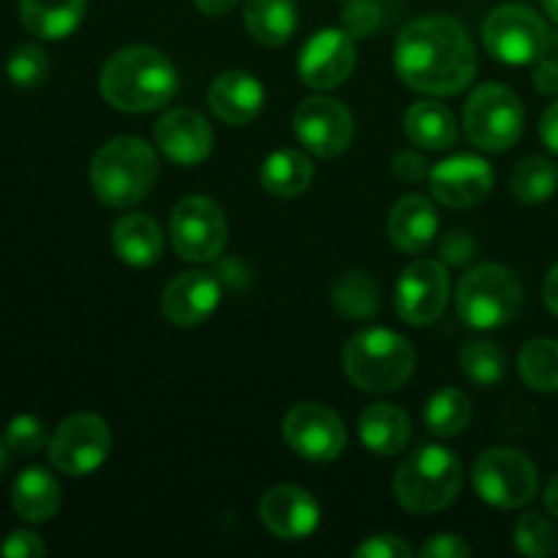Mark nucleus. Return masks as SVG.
<instances>
[{"label":"nucleus","instance_id":"nucleus-1","mask_svg":"<svg viewBox=\"0 0 558 558\" xmlns=\"http://www.w3.org/2000/svg\"><path fill=\"white\" fill-rule=\"evenodd\" d=\"M396 71L412 90L456 96L477 74V52L461 22L445 14L409 22L396 44Z\"/></svg>","mask_w":558,"mask_h":558},{"label":"nucleus","instance_id":"nucleus-2","mask_svg":"<svg viewBox=\"0 0 558 558\" xmlns=\"http://www.w3.org/2000/svg\"><path fill=\"white\" fill-rule=\"evenodd\" d=\"M98 90L109 107L145 114L172 101L178 93V69L161 49L131 44L104 63Z\"/></svg>","mask_w":558,"mask_h":558},{"label":"nucleus","instance_id":"nucleus-3","mask_svg":"<svg viewBox=\"0 0 558 558\" xmlns=\"http://www.w3.org/2000/svg\"><path fill=\"white\" fill-rule=\"evenodd\" d=\"M158 180L156 150L140 136L107 142L90 161V185L98 202L125 210L145 199Z\"/></svg>","mask_w":558,"mask_h":558},{"label":"nucleus","instance_id":"nucleus-4","mask_svg":"<svg viewBox=\"0 0 558 558\" xmlns=\"http://www.w3.org/2000/svg\"><path fill=\"white\" fill-rule=\"evenodd\" d=\"M343 374L349 376L357 390L381 392L401 390L414 374V354L412 343L396 330L387 327H365V330L354 332L343 347Z\"/></svg>","mask_w":558,"mask_h":558},{"label":"nucleus","instance_id":"nucleus-5","mask_svg":"<svg viewBox=\"0 0 558 558\" xmlns=\"http://www.w3.org/2000/svg\"><path fill=\"white\" fill-rule=\"evenodd\" d=\"M461 488V458L441 445H425L414 450L392 477L398 505L414 515L447 510L458 499Z\"/></svg>","mask_w":558,"mask_h":558},{"label":"nucleus","instance_id":"nucleus-6","mask_svg":"<svg viewBox=\"0 0 558 558\" xmlns=\"http://www.w3.org/2000/svg\"><path fill=\"white\" fill-rule=\"evenodd\" d=\"M456 305L472 330H499L521 314L523 287L510 267L488 262L461 276Z\"/></svg>","mask_w":558,"mask_h":558},{"label":"nucleus","instance_id":"nucleus-7","mask_svg":"<svg viewBox=\"0 0 558 558\" xmlns=\"http://www.w3.org/2000/svg\"><path fill=\"white\" fill-rule=\"evenodd\" d=\"M526 112L515 93L499 82L480 85L463 109V125L474 147L485 153L510 150L523 134Z\"/></svg>","mask_w":558,"mask_h":558},{"label":"nucleus","instance_id":"nucleus-8","mask_svg":"<svg viewBox=\"0 0 558 558\" xmlns=\"http://www.w3.org/2000/svg\"><path fill=\"white\" fill-rule=\"evenodd\" d=\"M472 485L490 507L518 510L537 496L539 472L523 452L512 447H490L474 461Z\"/></svg>","mask_w":558,"mask_h":558},{"label":"nucleus","instance_id":"nucleus-9","mask_svg":"<svg viewBox=\"0 0 558 558\" xmlns=\"http://www.w3.org/2000/svg\"><path fill=\"white\" fill-rule=\"evenodd\" d=\"M485 49L499 63L532 65L550 44L548 25L534 9L521 3H505L488 14L483 25Z\"/></svg>","mask_w":558,"mask_h":558},{"label":"nucleus","instance_id":"nucleus-10","mask_svg":"<svg viewBox=\"0 0 558 558\" xmlns=\"http://www.w3.org/2000/svg\"><path fill=\"white\" fill-rule=\"evenodd\" d=\"M169 234H172V248L180 259L207 265L223 254L227 245V218L223 210L207 196H185L178 202L169 218Z\"/></svg>","mask_w":558,"mask_h":558},{"label":"nucleus","instance_id":"nucleus-11","mask_svg":"<svg viewBox=\"0 0 558 558\" xmlns=\"http://www.w3.org/2000/svg\"><path fill=\"white\" fill-rule=\"evenodd\" d=\"M112 450V430L98 414L80 412L65 417L49 439V461L69 477H85L101 469Z\"/></svg>","mask_w":558,"mask_h":558},{"label":"nucleus","instance_id":"nucleus-12","mask_svg":"<svg viewBox=\"0 0 558 558\" xmlns=\"http://www.w3.org/2000/svg\"><path fill=\"white\" fill-rule=\"evenodd\" d=\"M283 439L300 458L330 463L347 450V428L325 403H298L283 417Z\"/></svg>","mask_w":558,"mask_h":558},{"label":"nucleus","instance_id":"nucleus-13","mask_svg":"<svg viewBox=\"0 0 558 558\" xmlns=\"http://www.w3.org/2000/svg\"><path fill=\"white\" fill-rule=\"evenodd\" d=\"M294 136L316 158H338L354 140L352 112L341 101L311 96L294 109Z\"/></svg>","mask_w":558,"mask_h":558},{"label":"nucleus","instance_id":"nucleus-14","mask_svg":"<svg viewBox=\"0 0 558 558\" xmlns=\"http://www.w3.org/2000/svg\"><path fill=\"white\" fill-rule=\"evenodd\" d=\"M450 300V276L434 259H417L401 272L396 283V311L407 325H434Z\"/></svg>","mask_w":558,"mask_h":558},{"label":"nucleus","instance_id":"nucleus-15","mask_svg":"<svg viewBox=\"0 0 558 558\" xmlns=\"http://www.w3.org/2000/svg\"><path fill=\"white\" fill-rule=\"evenodd\" d=\"M352 69L354 44L347 31L325 27V31L314 33L300 49V80L314 90H336L352 76Z\"/></svg>","mask_w":558,"mask_h":558},{"label":"nucleus","instance_id":"nucleus-16","mask_svg":"<svg viewBox=\"0 0 558 558\" xmlns=\"http://www.w3.org/2000/svg\"><path fill=\"white\" fill-rule=\"evenodd\" d=\"M430 194L436 202L456 210L480 205L494 191V169L480 156H452L436 163L428 174Z\"/></svg>","mask_w":558,"mask_h":558},{"label":"nucleus","instance_id":"nucleus-17","mask_svg":"<svg viewBox=\"0 0 558 558\" xmlns=\"http://www.w3.org/2000/svg\"><path fill=\"white\" fill-rule=\"evenodd\" d=\"M259 518L267 532L287 543L311 537L322 521L314 496L298 485H276L259 501Z\"/></svg>","mask_w":558,"mask_h":558},{"label":"nucleus","instance_id":"nucleus-18","mask_svg":"<svg viewBox=\"0 0 558 558\" xmlns=\"http://www.w3.org/2000/svg\"><path fill=\"white\" fill-rule=\"evenodd\" d=\"M156 145L178 167L207 161L216 145L210 123L194 109H172L156 123Z\"/></svg>","mask_w":558,"mask_h":558},{"label":"nucleus","instance_id":"nucleus-19","mask_svg":"<svg viewBox=\"0 0 558 558\" xmlns=\"http://www.w3.org/2000/svg\"><path fill=\"white\" fill-rule=\"evenodd\" d=\"M221 303V283L205 270H189L167 283L161 298L163 316L178 327H196L210 319Z\"/></svg>","mask_w":558,"mask_h":558},{"label":"nucleus","instance_id":"nucleus-20","mask_svg":"<svg viewBox=\"0 0 558 558\" xmlns=\"http://www.w3.org/2000/svg\"><path fill=\"white\" fill-rule=\"evenodd\" d=\"M207 104L221 123L248 125L265 107V87L248 71H223L213 80Z\"/></svg>","mask_w":558,"mask_h":558},{"label":"nucleus","instance_id":"nucleus-21","mask_svg":"<svg viewBox=\"0 0 558 558\" xmlns=\"http://www.w3.org/2000/svg\"><path fill=\"white\" fill-rule=\"evenodd\" d=\"M439 232V216H436L430 199L420 194H409L398 202L387 218V238L401 254H420L434 243Z\"/></svg>","mask_w":558,"mask_h":558},{"label":"nucleus","instance_id":"nucleus-22","mask_svg":"<svg viewBox=\"0 0 558 558\" xmlns=\"http://www.w3.org/2000/svg\"><path fill=\"white\" fill-rule=\"evenodd\" d=\"M112 248L129 267H150L163 254V234L145 213H129L112 227Z\"/></svg>","mask_w":558,"mask_h":558},{"label":"nucleus","instance_id":"nucleus-23","mask_svg":"<svg viewBox=\"0 0 558 558\" xmlns=\"http://www.w3.org/2000/svg\"><path fill=\"white\" fill-rule=\"evenodd\" d=\"M87 0H20V20L41 41L69 38L85 20Z\"/></svg>","mask_w":558,"mask_h":558},{"label":"nucleus","instance_id":"nucleus-24","mask_svg":"<svg viewBox=\"0 0 558 558\" xmlns=\"http://www.w3.org/2000/svg\"><path fill=\"white\" fill-rule=\"evenodd\" d=\"M11 507L25 523H47L60 510V485L52 472L31 466L11 485Z\"/></svg>","mask_w":558,"mask_h":558},{"label":"nucleus","instance_id":"nucleus-25","mask_svg":"<svg viewBox=\"0 0 558 558\" xmlns=\"http://www.w3.org/2000/svg\"><path fill=\"white\" fill-rule=\"evenodd\" d=\"M412 439V423L396 403H371L360 414V441L376 456H398Z\"/></svg>","mask_w":558,"mask_h":558},{"label":"nucleus","instance_id":"nucleus-26","mask_svg":"<svg viewBox=\"0 0 558 558\" xmlns=\"http://www.w3.org/2000/svg\"><path fill=\"white\" fill-rule=\"evenodd\" d=\"M403 131L423 150H447L456 145L458 125L450 109L439 101H417L403 114Z\"/></svg>","mask_w":558,"mask_h":558},{"label":"nucleus","instance_id":"nucleus-27","mask_svg":"<svg viewBox=\"0 0 558 558\" xmlns=\"http://www.w3.org/2000/svg\"><path fill=\"white\" fill-rule=\"evenodd\" d=\"M262 189L278 199H292L308 191L311 180H314V163L305 153L294 150V147H281V150L270 153L262 163Z\"/></svg>","mask_w":558,"mask_h":558},{"label":"nucleus","instance_id":"nucleus-28","mask_svg":"<svg viewBox=\"0 0 558 558\" xmlns=\"http://www.w3.org/2000/svg\"><path fill=\"white\" fill-rule=\"evenodd\" d=\"M243 20L254 41L281 47L298 31V5L294 0H245Z\"/></svg>","mask_w":558,"mask_h":558},{"label":"nucleus","instance_id":"nucleus-29","mask_svg":"<svg viewBox=\"0 0 558 558\" xmlns=\"http://www.w3.org/2000/svg\"><path fill=\"white\" fill-rule=\"evenodd\" d=\"M332 305L349 322L374 319L381 308V292L374 276L363 270H347L332 281Z\"/></svg>","mask_w":558,"mask_h":558},{"label":"nucleus","instance_id":"nucleus-30","mask_svg":"<svg viewBox=\"0 0 558 558\" xmlns=\"http://www.w3.org/2000/svg\"><path fill=\"white\" fill-rule=\"evenodd\" d=\"M472 401L466 392L456 390V387H441L425 403V425L439 439H452V436L463 434L472 423Z\"/></svg>","mask_w":558,"mask_h":558},{"label":"nucleus","instance_id":"nucleus-31","mask_svg":"<svg viewBox=\"0 0 558 558\" xmlns=\"http://www.w3.org/2000/svg\"><path fill=\"white\" fill-rule=\"evenodd\" d=\"M518 374L534 392H558V341L534 338L518 354Z\"/></svg>","mask_w":558,"mask_h":558},{"label":"nucleus","instance_id":"nucleus-32","mask_svg":"<svg viewBox=\"0 0 558 558\" xmlns=\"http://www.w3.org/2000/svg\"><path fill=\"white\" fill-rule=\"evenodd\" d=\"M558 185V169L548 158L543 156H529L526 161L518 163L512 172V196L523 205H539V202L550 199L556 194Z\"/></svg>","mask_w":558,"mask_h":558},{"label":"nucleus","instance_id":"nucleus-33","mask_svg":"<svg viewBox=\"0 0 558 558\" xmlns=\"http://www.w3.org/2000/svg\"><path fill=\"white\" fill-rule=\"evenodd\" d=\"M461 368L474 385L494 387L496 381L505 379L507 357L494 341H488V338H474V341L463 343Z\"/></svg>","mask_w":558,"mask_h":558},{"label":"nucleus","instance_id":"nucleus-34","mask_svg":"<svg viewBox=\"0 0 558 558\" xmlns=\"http://www.w3.org/2000/svg\"><path fill=\"white\" fill-rule=\"evenodd\" d=\"M515 548L523 556L532 558H548L556 554L558 548V532L554 521L539 512H526L521 521L515 523Z\"/></svg>","mask_w":558,"mask_h":558},{"label":"nucleus","instance_id":"nucleus-35","mask_svg":"<svg viewBox=\"0 0 558 558\" xmlns=\"http://www.w3.org/2000/svg\"><path fill=\"white\" fill-rule=\"evenodd\" d=\"M5 74L16 87H38L49 74V54L36 44H22L5 60Z\"/></svg>","mask_w":558,"mask_h":558},{"label":"nucleus","instance_id":"nucleus-36","mask_svg":"<svg viewBox=\"0 0 558 558\" xmlns=\"http://www.w3.org/2000/svg\"><path fill=\"white\" fill-rule=\"evenodd\" d=\"M3 441L14 456H33V452L47 447V425L38 417H33V414H16L5 425Z\"/></svg>","mask_w":558,"mask_h":558},{"label":"nucleus","instance_id":"nucleus-37","mask_svg":"<svg viewBox=\"0 0 558 558\" xmlns=\"http://www.w3.org/2000/svg\"><path fill=\"white\" fill-rule=\"evenodd\" d=\"M379 22H381V11L376 0H349V5L341 14L343 31H347L352 38L374 36V33L379 31Z\"/></svg>","mask_w":558,"mask_h":558},{"label":"nucleus","instance_id":"nucleus-38","mask_svg":"<svg viewBox=\"0 0 558 558\" xmlns=\"http://www.w3.org/2000/svg\"><path fill=\"white\" fill-rule=\"evenodd\" d=\"M357 558H409L412 556V548L403 543L396 534H374V537L365 539L357 550H354Z\"/></svg>","mask_w":558,"mask_h":558},{"label":"nucleus","instance_id":"nucleus-39","mask_svg":"<svg viewBox=\"0 0 558 558\" xmlns=\"http://www.w3.org/2000/svg\"><path fill=\"white\" fill-rule=\"evenodd\" d=\"M0 554L5 558H41L47 554V545L33 532H11L0 545Z\"/></svg>","mask_w":558,"mask_h":558},{"label":"nucleus","instance_id":"nucleus-40","mask_svg":"<svg viewBox=\"0 0 558 558\" xmlns=\"http://www.w3.org/2000/svg\"><path fill=\"white\" fill-rule=\"evenodd\" d=\"M423 558H466L472 556V548L463 543V537L458 534H436L420 550Z\"/></svg>","mask_w":558,"mask_h":558},{"label":"nucleus","instance_id":"nucleus-41","mask_svg":"<svg viewBox=\"0 0 558 558\" xmlns=\"http://www.w3.org/2000/svg\"><path fill=\"white\" fill-rule=\"evenodd\" d=\"M474 251H477V243L469 238L466 229L450 232L445 238V243H441V256H445V262H450V265H466L474 256Z\"/></svg>","mask_w":558,"mask_h":558},{"label":"nucleus","instance_id":"nucleus-42","mask_svg":"<svg viewBox=\"0 0 558 558\" xmlns=\"http://www.w3.org/2000/svg\"><path fill=\"white\" fill-rule=\"evenodd\" d=\"M392 169H396L398 178L407 180V183H417V180H423L425 174H430L425 158L417 156V153H412V150L398 153L396 161H392Z\"/></svg>","mask_w":558,"mask_h":558},{"label":"nucleus","instance_id":"nucleus-43","mask_svg":"<svg viewBox=\"0 0 558 558\" xmlns=\"http://www.w3.org/2000/svg\"><path fill=\"white\" fill-rule=\"evenodd\" d=\"M534 87L545 96H556L558 93V60L539 58L534 63Z\"/></svg>","mask_w":558,"mask_h":558},{"label":"nucleus","instance_id":"nucleus-44","mask_svg":"<svg viewBox=\"0 0 558 558\" xmlns=\"http://www.w3.org/2000/svg\"><path fill=\"white\" fill-rule=\"evenodd\" d=\"M539 136L550 153H558V101L545 109L543 120H539Z\"/></svg>","mask_w":558,"mask_h":558},{"label":"nucleus","instance_id":"nucleus-45","mask_svg":"<svg viewBox=\"0 0 558 558\" xmlns=\"http://www.w3.org/2000/svg\"><path fill=\"white\" fill-rule=\"evenodd\" d=\"M543 298H545V305H548L550 314L558 319V262L554 267H550L548 278H545V287H543Z\"/></svg>","mask_w":558,"mask_h":558},{"label":"nucleus","instance_id":"nucleus-46","mask_svg":"<svg viewBox=\"0 0 558 558\" xmlns=\"http://www.w3.org/2000/svg\"><path fill=\"white\" fill-rule=\"evenodd\" d=\"M194 5L207 16H223L238 5V0H194Z\"/></svg>","mask_w":558,"mask_h":558},{"label":"nucleus","instance_id":"nucleus-47","mask_svg":"<svg viewBox=\"0 0 558 558\" xmlns=\"http://www.w3.org/2000/svg\"><path fill=\"white\" fill-rule=\"evenodd\" d=\"M545 510L554 518H558V474L550 480L548 488H545Z\"/></svg>","mask_w":558,"mask_h":558},{"label":"nucleus","instance_id":"nucleus-48","mask_svg":"<svg viewBox=\"0 0 558 558\" xmlns=\"http://www.w3.org/2000/svg\"><path fill=\"white\" fill-rule=\"evenodd\" d=\"M543 5H545V11H548L550 20L558 25V0H543Z\"/></svg>","mask_w":558,"mask_h":558},{"label":"nucleus","instance_id":"nucleus-49","mask_svg":"<svg viewBox=\"0 0 558 558\" xmlns=\"http://www.w3.org/2000/svg\"><path fill=\"white\" fill-rule=\"evenodd\" d=\"M5 463H9V447H5V441H0V472L5 469Z\"/></svg>","mask_w":558,"mask_h":558}]
</instances>
